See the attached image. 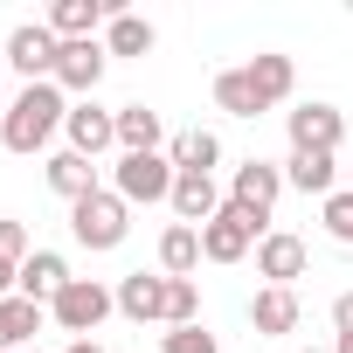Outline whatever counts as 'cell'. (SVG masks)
I'll list each match as a JSON object with an SVG mask.
<instances>
[{
	"mask_svg": "<svg viewBox=\"0 0 353 353\" xmlns=\"http://www.w3.org/2000/svg\"><path fill=\"white\" fill-rule=\"evenodd\" d=\"M63 118H70L63 83H21V97L0 111V145H8V152H42Z\"/></svg>",
	"mask_w": 353,
	"mask_h": 353,
	"instance_id": "cell-1",
	"label": "cell"
},
{
	"mask_svg": "<svg viewBox=\"0 0 353 353\" xmlns=\"http://www.w3.org/2000/svg\"><path fill=\"white\" fill-rule=\"evenodd\" d=\"M70 236H77L83 250H118V243L132 236V201H125L118 188H97L90 201L70 208Z\"/></svg>",
	"mask_w": 353,
	"mask_h": 353,
	"instance_id": "cell-2",
	"label": "cell"
},
{
	"mask_svg": "<svg viewBox=\"0 0 353 353\" xmlns=\"http://www.w3.org/2000/svg\"><path fill=\"white\" fill-rule=\"evenodd\" d=\"M111 312H118V291H111V284H97V277H70V284H63V298L49 305V319H56L63 332H77V339H90Z\"/></svg>",
	"mask_w": 353,
	"mask_h": 353,
	"instance_id": "cell-3",
	"label": "cell"
},
{
	"mask_svg": "<svg viewBox=\"0 0 353 353\" xmlns=\"http://www.w3.org/2000/svg\"><path fill=\"white\" fill-rule=\"evenodd\" d=\"M263 236H270V229H263V222H256L250 208L222 201V215H215V222L201 229V256H208V263H243V256H250V250H256Z\"/></svg>",
	"mask_w": 353,
	"mask_h": 353,
	"instance_id": "cell-4",
	"label": "cell"
},
{
	"mask_svg": "<svg viewBox=\"0 0 353 353\" xmlns=\"http://www.w3.org/2000/svg\"><path fill=\"white\" fill-rule=\"evenodd\" d=\"M111 173H118V194H125V201H145V208H152V201H173V181H181L166 152H118Z\"/></svg>",
	"mask_w": 353,
	"mask_h": 353,
	"instance_id": "cell-5",
	"label": "cell"
},
{
	"mask_svg": "<svg viewBox=\"0 0 353 353\" xmlns=\"http://www.w3.org/2000/svg\"><path fill=\"white\" fill-rule=\"evenodd\" d=\"M56 56H63V42L49 35V21H21L14 35H8V70H21L28 83H56Z\"/></svg>",
	"mask_w": 353,
	"mask_h": 353,
	"instance_id": "cell-6",
	"label": "cell"
},
{
	"mask_svg": "<svg viewBox=\"0 0 353 353\" xmlns=\"http://www.w3.org/2000/svg\"><path fill=\"white\" fill-rule=\"evenodd\" d=\"M277 194H284V166H277V159H243V166H236V181H229V201L250 208L256 222H270Z\"/></svg>",
	"mask_w": 353,
	"mask_h": 353,
	"instance_id": "cell-7",
	"label": "cell"
},
{
	"mask_svg": "<svg viewBox=\"0 0 353 353\" xmlns=\"http://www.w3.org/2000/svg\"><path fill=\"white\" fill-rule=\"evenodd\" d=\"M63 132H70V152L97 159V152H111V145H118V111H104L97 97H83V104H70Z\"/></svg>",
	"mask_w": 353,
	"mask_h": 353,
	"instance_id": "cell-8",
	"label": "cell"
},
{
	"mask_svg": "<svg viewBox=\"0 0 353 353\" xmlns=\"http://www.w3.org/2000/svg\"><path fill=\"white\" fill-rule=\"evenodd\" d=\"M305 263H312V250H305V236H291V229H270V236L256 243V277H270L277 291H291V284L305 277Z\"/></svg>",
	"mask_w": 353,
	"mask_h": 353,
	"instance_id": "cell-9",
	"label": "cell"
},
{
	"mask_svg": "<svg viewBox=\"0 0 353 353\" xmlns=\"http://www.w3.org/2000/svg\"><path fill=\"white\" fill-rule=\"evenodd\" d=\"M104 42H63V56H56V83H63V97L77 90V104L83 97H97V83H104Z\"/></svg>",
	"mask_w": 353,
	"mask_h": 353,
	"instance_id": "cell-10",
	"label": "cell"
},
{
	"mask_svg": "<svg viewBox=\"0 0 353 353\" xmlns=\"http://www.w3.org/2000/svg\"><path fill=\"white\" fill-rule=\"evenodd\" d=\"M284 125H291V152H339V139H346V118L332 104H298Z\"/></svg>",
	"mask_w": 353,
	"mask_h": 353,
	"instance_id": "cell-11",
	"label": "cell"
},
{
	"mask_svg": "<svg viewBox=\"0 0 353 353\" xmlns=\"http://www.w3.org/2000/svg\"><path fill=\"white\" fill-rule=\"evenodd\" d=\"M111 14H125L118 0H56V8H49V35L56 42H97V28Z\"/></svg>",
	"mask_w": 353,
	"mask_h": 353,
	"instance_id": "cell-12",
	"label": "cell"
},
{
	"mask_svg": "<svg viewBox=\"0 0 353 353\" xmlns=\"http://www.w3.org/2000/svg\"><path fill=\"white\" fill-rule=\"evenodd\" d=\"M222 188H215V173H181V181H173V215H181L188 229H208L215 215H222Z\"/></svg>",
	"mask_w": 353,
	"mask_h": 353,
	"instance_id": "cell-13",
	"label": "cell"
},
{
	"mask_svg": "<svg viewBox=\"0 0 353 353\" xmlns=\"http://www.w3.org/2000/svg\"><path fill=\"white\" fill-rule=\"evenodd\" d=\"M63 284H70V263H63L56 250H35V256L21 263V298H28V305L49 312V305L63 298Z\"/></svg>",
	"mask_w": 353,
	"mask_h": 353,
	"instance_id": "cell-14",
	"label": "cell"
},
{
	"mask_svg": "<svg viewBox=\"0 0 353 353\" xmlns=\"http://www.w3.org/2000/svg\"><path fill=\"white\" fill-rule=\"evenodd\" d=\"M250 325H256V339H284V332H298V291L263 284V291L250 298Z\"/></svg>",
	"mask_w": 353,
	"mask_h": 353,
	"instance_id": "cell-15",
	"label": "cell"
},
{
	"mask_svg": "<svg viewBox=\"0 0 353 353\" xmlns=\"http://www.w3.org/2000/svg\"><path fill=\"white\" fill-rule=\"evenodd\" d=\"M42 173H49V188H56V194H63L70 208L97 194V159H83V152H56V159H49Z\"/></svg>",
	"mask_w": 353,
	"mask_h": 353,
	"instance_id": "cell-16",
	"label": "cell"
},
{
	"mask_svg": "<svg viewBox=\"0 0 353 353\" xmlns=\"http://www.w3.org/2000/svg\"><path fill=\"white\" fill-rule=\"evenodd\" d=\"M243 70H250V83H256V97H263V111H270V104H284V97L298 90V70H291V56H277V49H263V56H250Z\"/></svg>",
	"mask_w": 353,
	"mask_h": 353,
	"instance_id": "cell-17",
	"label": "cell"
},
{
	"mask_svg": "<svg viewBox=\"0 0 353 353\" xmlns=\"http://www.w3.org/2000/svg\"><path fill=\"white\" fill-rule=\"evenodd\" d=\"M118 312H125L132 325H145V319H159V312H166V277H145V270H132V277H118Z\"/></svg>",
	"mask_w": 353,
	"mask_h": 353,
	"instance_id": "cell-18",
	"label": "cell"
},
{
	"mask_svg": "<svg viewBox=\"0 0 353 353\" xmlns=\"http://www.w3.org/2000/svg\"><path fill=\"white\" fill-rule=\"evenodd\" d=\"M194 270H201V229L173 222L159 236V277H194Z\"/></svg>",
	"mask_w": 353,
	"mask_h": 353,
	"instance_id": "cell-19",
	"label": "cell"
},
{
	"mask_svg": "<svg viewBox=\"0 0 353 353\" xmlns=\"http://www.w3.org/2000/svg\"><path fill=\"white\" fill-rule=\"evenodd\" d=\"M332 173H339V159L332 152H291L284 159V188H298V194H332Z\"/></svg>",
	"mask_w": 353,
	"mask_h": 353,
	"instance_id": "cell-20",
	"label": "cell"
},
{
	"mask_svg": "<svg viewBox=\"0 0 353 353\" xmlns=\"http://www.w3.org/2000/svg\"><path fill=\"white\" fill-rule=\"evenodd\" d=\"M166 159H173V173H215V159H222V139L194 125V132H181V139L166 145Z\"/></svg>",
	"mask_w": 353,
	"mask_h": 353,
	"instance_id": "cell-21",
	"label": "cell"
},
{
	"mask_svg": "<svg viewBox=\"0 0 353 353\" xmlns=\"http://www.w3.org/2000/svg\"><path fill=\"white\" fill-rule=\"evenodd\" d=\"M152 21L145 14H111L104 21V56H152Z\"/></svg>",
	"mask_w": 353,
	"mask_h": 353,
	"instance_id": "cell-22",
	"label": "cell"
},
{
	"mask_svg": "<svg viewBox=\"0 0 353 353\" xmlns=\"http://www.w3.org/2000/svg\"><path fill=\"white\" fill-rule=\"evenodd\" d=\"M159 111H145V104H125L118 111V152H159Z\"/></svg>",
	"mask_w": 353,
	"mask_h": 353,
	"instance_id": "cell-23",
	"label": "cell"
},
{
	"mask_svg": "<svg viewBox=\"0 0 353 353\" xmlns=\"http://www.w3.org/2000/svg\"><path fill=\"white\" fill-rule=\"evenodd\" d=\"M215 111H229V118H256V111H263L250 70H222V77H215Z\"/></svg>",
	"mask_w": 353,
	"mask_h": 353,
	"instance_id": "cell-24",
	"label": "cell"
},
{
	"mask_svg": "<svg viewBox=\"0 0 353 353\" xmlns=\"http://www.w3.org/2000/svg\"><path fill=\"white\" fill-rule=\"evenodd\" d=\"M42 332V305L28 298H0V346H28Z\"/></svg>",
	"mask_w": 353,
	"mask_h": 353,
	"instance_id": "cell-25",
	"label": "cell"
},
{
	"mask_svg": "<svg viewBox=\"0 0 353 353\" xmlns=\"http://www.w3.org/2000/svg\"><path fill=\"white\" fill-rule=\"evenodd\" d=\"M159 325H201V291H194V277H166V312H159Z\"/></svg>",
	"mask_w": 353,
	"mask_h": 353,
	"instance_id": "cell-26",
	"label": "cell"
},
{
	"mask_svg": "<svg viewBox=\"0 0 353 353\" xmlns=\"http://www.w3.org/2000/svg\"><path fill=\"white\" fill-rule=\"evenodd\" d=\"M159 353H222L208 325H166L159 332Z\"/></svg>",
	"mask_w": 353,
	"mask_h": 353,
	"instance_id": "cell-27",
	"label": "cell"
},
{
	"mask_svg": "<svg viewBox=\"0 0 353 353\" xmlns=\"http://www.w3.org/2000/svg\"><path fill=\"white\" fill-rule=\"evenodd\" d=\"M325 229L353 250V188H332V194H325Z\"/></svg>",
	"mask_w": 353,
	"mask_h": 353,
	"instance_id": "cell-28",
	"label": "cell"
},
{
	"mask_svg": "<svg viewBox=\"0 0 353 353\" xmlns=\"http://www.w3.org/2000/svg\"><path fill=\"white\" fill-rule=\"evenodd\" d=\"M0 256H8V263H28L35 250H28V229L21 222H0Z\"/></svg>",
	"mask_w": 353,
	"mask_h": 353,
	"instance_id": "cell-29",
	"label": "cell"
},
{
	"mask_svg": "<svg viewBox=\"0 0 353 353\" xmlns=\"http://www.w3.org/2000/svg\"><path fill=\"white\" fill-rule=\"evenodd\" d=\"M332 325H339V339L353 332V291H339V298H332Z\"/></svg>",
	"mask_w": 353,
	"mask_h": 353,
	"instance_id": "cell-30",
	"label": "cell"
},
{
	"mask_svg": "<svg viewBox=\"0 0 353 353\" xmlns=\"http://www.w3.org/2000/svg\"><path fill=\"white\" fill-rule=\"evenodd\" d=\"M0 298H21V263L0 256Z\"/></svg>",
	"mask_w": 353,
	"mask_h": 353,
	"instance_id": "cell-31",
	"label": "cell"
},
{
	"mask_svg": "<svg viewBox=\"0 0 353 353\" xmlns=\"http://www.w3.org/2000/svg\"><path fill=\"white\" fill-rule=\"evenodd\" d=\"M70 353H104V346L97 339H70Z\"/></svg>",
	"mask_w": 353,
	"mask_h": 353,
	"instance_id": "cell-32",
	"label": "cell"
},
{
	"mask_svg": "<svg viewBox=\"0 0 353 353\" xmlns=\"http://www.w3.org/2000/svg\"><path fill=\"white\" fill-rule=\"evenodd\" d=\"M332 353H353V332H346V339H339V346H332Z\"/></svg>",
	"mask_w": 353,
	"mask_h": 353,
	"instance_id": "cell-33",
	"label": "cell"
},
{
	"mask_svg": "<svg viewBox=\"0 0 353 353\" xmlns=\"http://www.w3.org/2000/svg\"><path fill=\"white\" fill-rule=\"evenodd\" d=\"M346 188H353V159H346Z\"/></svg>",
	"mask_w": 353,
	"mask_h": 353,
	"instance_id": "cell-34",
	"label": "cell"
},
{
	"mask_svg": "<svg viewBox=\"0 0 353 353\" xmlns=\"http://www.w3.org/2000/svg\"><path fill=\"white\" fill-rule=\"evenodd\" d=\"M305 353H325V346H305Z\"/></svg>",
	"mask_w": 353,
	"mask_h": 353,
	"instance_id": "cell-35",
	"label": "cell"
},
{
	"mask_svg": "<svg viewBox=\"0 0 353 353\" xmlns=\"http://www.w3.org/2000/svg\"><path fill=\"white\" fill-rule=\"evenodd\" d=\"M0 70H8V63H0Z\"/></svg>",
	"mask_w": 353,
	"mask_h": 353,
	"instance_id": "cell-36",
	"label": "cell"
},
{
	"mask_svg": "<svg viewBox=\"0 0 353 353\" xmlns=\"http://www.w3.org/2000/svg\"><path fill=\"white\" fill-rule=\"evenodd\" d=\"M0 111H8V104H0Z\"/></svg>",
	"mask_w": 353,
	"mask_h": 353,
	"instance_id": "cell-37",
	"label": "cell"
},
{
	"mask_svg": "<svg viewBox=\"0 0 353 353\" xmlns=\"http://www.w3.org/2000/svg\"><path fill=\"white\" fill-rule=\"evenodd\" d=\"M28 353H35V346H28Z\"/></svg>",
	"mask_w": 353,
	"mask_h": 353,
	"instance_id": "cell-38",
	"label": "cell"
}]
</instances>
